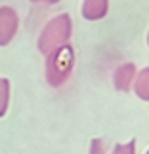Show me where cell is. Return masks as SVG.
<instances>
[{"instance_id": "12", "label": "cell", "mask_w": 149, "mask_h": 154, "mask_svg": "<svg viewBox=\"0 0 149 154\" xmlns=\"http://www.w3.org/2000/svg\"><path fill=\"white\" fill-rule=\"evenodd\" d=\"M145 154H149V150H147V152H145Z\"/></svg>"}, {"instance_id": "9", "label": "cell", "mask_w": 149, "mask_h": 154, "mask_svg": "<svg viewBox=\"0 0 149 154\" xmlns=\"http://www.w3.org/2000/svg\"><path fill=\"white\" fill-rule=\"evenodd\" d=\"M90 154H105V146L101 139H94L92 146H90Z\"/></svg>"}, {"instance_id": "4", "label": "cell", "mask_w": 149, "mask_h": 154, "mask_svg": "<svg viewBox=\"0 0 149 154\" xmlns=\"http://www.w3.org/2000/svg\"><path fill=\"white\" fill-rule=\"evenodd\" d=\"M136 65L134 63H124L121 67H117V70L113 72V86L118 91H128L134 84L136 78Z\"/></svg>"}, {"instance_id": "11", "label": "cell", "mask_w": 149, "mask_h": 154, "mask_svg": "<svg viewBox=\"0 0 149 154\" xmlns=\"http://www.w3.org/2000/svg\"><path fill=\"white\" fill-rule=\"evenodd\" d=\"M147 44H149V32H147Z\"/></svg>"}, {"instance_id": "6", "label": "cell", "mask_w": 149, "mask_h": 154, "mask_svg": "<svg viewBox=\"0 0 149 154\" xmlns=\"http://www.w3.org/2000/svg\"><path fill=\"white\" fill-rule=\"evenodd\" d=\"M134 91L141 101H149V67L141 69L140 72H136L134 78Z\"/></svg>"}, {"instance_id": "7", "label": "cell", "mask_w": 149, "mask_h": 154, "mask_svg": "<svg viewBox=\"0 0 149 154\" xmlns=\"http://www.w3.org/2000/svg\"><path fill=\"white\" fill-rule=\"evenodd\" d=\"M10 105V80L0 76V118L6 116Z\"/></svg>"}, {"instance_id": "8", "label": "cell", "mask_w": 149, "mask_h": 154, "mask_svg": "<svg viewBox=\"0 0 149 154\" xmlns=\"http://www.w3.org/2000/svg\"><path fill=\"white\" fill-rule=\"evenodd\" d=\"M111 154H136V141H128L124 145H117Z\"/></svg>"}, {"instance_id": "1", "label": "cell", "mask_w": 149, "mask_h": 154, "mask_svg": "<svg viewBox=\"0 0 149 154\" xmlns=\"http://www.w3.org/2000/svg\"><path fill=\"white\" fill-rule=\"evenodd\" d=\"M71 32H73V19L67 15V14H61V15H56L44 25L42 32L37 40V48L40 53L48 55L50 51H53L59 46H65L69 44V38H71Z\"/></svg>"}, {"instance_id": "2", "label": "cell", "mask_w": 149, "mask_h": 154, "mask_svg": "<svg viewBox=\"0 0 149 154\" xmlns=\"http://www.w3.org/2000/svg\"><path fill=\"white\" fill-rule=\"evenodd\" d=\"M75 67V50L73 46H59L46 55V80L52 88H59L69 80Z\"/></svg>"}, {"instance_id": "10", "label": "cell", "mask_w": 149, "mask_h": 154, "mask_svg": "<svg viewBox=\"0 0 149 154\" xmlns=\"http://www.w3.org/2000/svg\"><path fill=\"white\" fill-rule=\"evenodd\" d=\"M31 2H34V4H57L59 0H31Z\"/></svg>"}, {"instance_id": "3", "label": "cell", "mask_w": 149, "mask_h": 154, "mask_svg": "<svg viewBox=\"0 0 149 154\" xmlns=\"http://www.w3.org/2000/svg\"><path fill=\"white\" fill-rule=\"evenodd\" d=\"M19 29V17L11 6H0V46H8Z\"/></svg>"}, {"instance_id": "5", "label": "cell", "mask_w": 149, "mask_h": 154, "mask_svg": "<svg viewBox=\"0 0 149 154\" xmlns=\"http://www.w3.org/2000/svg\"><path fill=\"white\" fill-rule=\"evenodd\" d=\"M107 10H109V0H84L80 15L86 21H98L107 15Z\"/></svg>"}]
</instances>
